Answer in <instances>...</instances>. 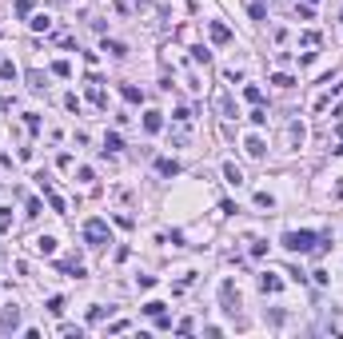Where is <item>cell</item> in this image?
Returning a JSON list of instances; mask_svg holds the SVG:
<instances>
[{
	"mask_svg": "<svg viewBox=\"0 0 343 339\" xmlns=\"http://www.w3.org/2000/svg\"><path fill=\"white\" fill-rule=\"evenodd\" d=\"M243 96H247V100H252V104H260V100H264V92H260V88L252 84V88H243Z\"/></svg>",
	"mask_w": 343,
	"mask_h": 339,
	"instance_id": "obj_15",
	"label": "cell"
},
{
	"mask_svg": "<svg viewBox=\"0 0 343 339\" xmlns=\"http://www.w3.org/2000/svg\"><path fill=\"white\" fill-rule=\"evenodd\" d=\"M335 200H343V183H335Z\"/></svg>",
	"mask_w": 343,
	"mask_h": 339,
	"instance_id": "obj_26",
	"label": "cell"
},
{
	"mask_svg": "<svg viewBox=\"0 0 343 339\" xmlns=\"http://www.w3.org/2000/svg\"><path fill=\"white\" fill-rule=\"evenodd\" d=\"M291 144H295V148L303 144V124H291Z\"/></svg>",
	"mask_w": 343,
	"mask_h": 339,
	"instance_id": "obj_22",
	"label": "cell"
},
{
	"mask_svg": "<svg viewBox=\"0 0 343 339\" xmlns=\"http://www.w3.org/2000/svg\"><path fill=\"white\" fill-rule=\"evenodd\" d=\"M48 24H52V20H48V16H44V12H40V16H36V20H32V28H36V32H48Z\"/></svg>",
	"mask_w": 343,
	"mask_h": 339,
	"instance_id": "obj_19",
	"label": "cell"
},
{
	"mask_svg": "<svg viewBox=\"0 0 343 339\" xmlns=\"http://www.w3.org/2000/svg\"><path fill=\"white\" fill-rule=\"evenodd\" d=\"M144 312H148V315H160V312H164V303H160V299H152V303H144Z\"/></svg>",
	"mask_w": 343,
	"mask_h": 339,
	"instance_id": "obj_20",
	"label": "cell"
},
{
	"mask_svg": "<svg viewBox=\"0 0 343 339\" xmlns=\"http://www.w3.org/2000/svg\"><path fill=\"white\" fill-rule=\"evenodd\" d=\"M279 287H284V284H279V275H271V271L260 275V291H264V295H275Z\"/></svg>",
	"mask_w": 343,
	"mask_h": 339,
	"instance_id": "obj_3",
	"label": "cell"
},
{
	"mask_svg": "<svg viewBox=\"0 0 343 339\" xmlns=\"http://www.w3.org/2000/svg\"><path fill=\"white\" fill-rule=\"evenodd\" d=\"M208 56H211V52H208L204 44H196V48H192V60H204V64H208Z\"/></svg>",
	"mask_w": 343,
	"mask_h": 339,
	"instance_id": "obj_21",
	"label": "cell"
},
{
	"mask_svg": "<svg viewBox=\"0 0 343 339\" xmlns=\"http://www.w3.org/2000/svg\"><path fill=\"white\" fill-rule=\"evenodd\" d=\"M16 323H20V307L12 303V307H4V315H0V327L8 331V327H16Z\"/></svg>",
	"mask_w": 343,
	"mask_h": 339,
	"instance_id": "obj_4",
	"label": "cell"
},
{
	"mask_svg": "<svg viewBox=\"0 0 343 339\" xmlns=\"http://www.w3.org/2000/svg\"><path fill=\"white\" fill-rule=\"evenodd\" d=\"M256 204H260V208H275V200H271L267 192H260V196H256Z\"/></svg>",
	"mask_w": 343,
	"mask_h": 339,
	"instance_id": "obj_25",
	"label": "cell"
},
{
	"mask_svg": "<svg viewBox=\"0 0 343 339\" xmlns=\"http://www.w3.org/2000/svg\"><path fill=\"white\" fill-rule=\"evenodd\" d=\"M156 172L160 176H180V164L176 160H156Z\"/></svg>",
	"mask_w": 343,
	"mask_h": 339,
	"instance_id": "obj_7",
	"label": "cell"
},
{
	"mask_svg": "<svg viewBox=\"0 0 343 339\" xmlns=\"http://www.w3.org/2000/svg\"><path fill=\"white\" fill-rule=\"evenodd\" d=\"M120 92H124V100H128V104H140V100H144V96H140V88H132V84H124Z\"/></svg>",
	"mask_w": 343,
	"mask_h": 339,
	"instance_id": "obj_10",
	"label": "cell"
},
{
	"mask_svg": "<svg viewBox=\"0 0 343 339\" xmlns=\"http://www.w3.org/2000/svg\"><path fill=\"white\" fill-rule=\"evenodd\" d=\"M0 76H4V80H16V68L8 64V60H4V64H0Z\"/></svg>",
	"mask_w": 343,
	"mask_h": 339,
	"instance_id": "obj_24",
	"label": "cell"
},
{
	"mask_svg": "<svg viewBox=\"0 0 343 339\" xmlns=\"http://www.w3.org/2000/svg\"><path fill=\"white\" fill-rule=\"evenodd\" d=\"M224 180H228V183H236V188H239V183H243V172H239L236 164H224Z\"/></svg>",
	"mask_w": 343,
	"mask_h": 339,
	"instance_id": "obj_8",
	"label": "cell"
},
{
	"mask_svg": "<svg viewBox=\"0 0 343 339\" xmlns=\"http://www.w3.org/2000/svg\"><path fill=\"white\" fill-rule=\"evenodd\" d=\"M88 100H92V104H108V100H104V92H100V84H92V88H88Z\"/></svg>",
	"mask_w": 343,
	"mask_h": 339,
	"instance_id": "obj_14",
	"label": "cell"
},
{
	"mask_svg": "<svg viewBox=\"0 0 343 339\" xmlns=\"http://www.w3.org/2000/svg\"><path fill=\"white\" fill-rule=\"evenodd\" d=\"M104 235H108V224H104V220H88V224H84V239L92 243V248H100Z\"/></svg>",
	"mask_w": 343,
	"mask_h": 339,
	"instance_id": "obj_2",
	"label": "cell"
},
{
	"mask_svg": "<svg viewBox=\"0 0 343 339\" xmlns=\"http://www.w3.org/2000/svg\"><path fill=\"white\" fill-rule=\"evenodd\" d=\"M307 4H319V0H307Z\"/></svg>",
	"mask_w": 343,
	"mask_h": 339,
	"instance_id": "obj_27",
	"label": "cell"
},
{
	"mask_svg": "<svg viewBox=\"0 0 343 339\" xmlns=\"http://www.w3.org/2000/svg\"><path fill=\"white\" fill-rule=\"evenodd\" d=\"M211 40H215V44H228V40H232V32H228L220 20H211Z\"/></svg>",
	"mask_w": 343,
	"mask_h": 339,
	"instance_id": "obj_5",
	"label": "cell"
},
{
	"mask_svg": "<svg viewBox=\"0 0 343 339\" xmlns=\"http://www.w3.org/2000/svg\"><path fill=\"white\" fill-rule=\"evenodd\" d=\"M279 243H284L288 252H299V256H303V252H311V248H316V232H288Z\"/></svg>",
	"mask_w": 343,
	"mask_h": 339,
	"instance_id": "obj_1",
	"label": "cell"
},
{
	"mask_svg": "<svg viewBox=\"0 0 343 339\" xmlns=\"http://www.w3.org/2000/svg\"><path fill=\"white\" fill-rule=\"evenodd\" d=\"M48 312H52V315H60V312H64V299L52 295V299H48Z\"/></svg>",
	"mask_w": 343,
	"mask_h": 339,
	"instance_id": "obj_17",
	"label": "cell"
},
{
	"mask_svg": "<svg viewBox=\"0 0 343 339\" xmlns=\"http://www.w3.org/2000/svg\"><path fill=\"white\" fill-rule=\"evenodd\" d=\"M252 124H256V128H264V124H267V112H264V108H256V112H252Z\"/></svg>",
	"mask_w": 343,
	"mask_h": 339,
	"instance_id": "obj_18",
	"label": "cell"
},
{
	"mask_svg": "<svg viewBox=\"0 0 343 339\" xmlns=\"http://www.w3.org/2000/svg\"><path fill=\"white\" fill-rule=\"evenodd\" d=\"M104 52H112V56H124V44H120V40H104Z\"/></svg>",
	"mask_w": 343,
	"mask_h": 339,
	"instance_id": "obj_16",
	"label": "cell"
},
{
	"mask_svg": "<svg viewBox=\"0 0 343 339\" xmlns=\"http://www.w3.org/2000/svg\"><path fill=\"white\" fill-rule=\"evenodd\" d=\"M271 84H275V88H291V84H295V76H288V72H275V76H271Z\"/></svg>",
	"mask_w": 343,
	"mask_h": 339,
	"instance_id": "obj_11",
	"label": "cell"
},
{
	"mask_svg": "<svg viewBox=\"0 0 343 339\" xmlns=\"http://www.w3.org/2000/svg\"><path fill=\"white\" fill-rule=\"evenodd\" d=\"M144 128H148V132H160V128H164L160 112H148V116H144Z\"/></svg>",
	"mask_w": 343,
	"mask_h": 339,
	"instance_id": "obj_9",
	"label": "cell"
},
{
	"mask_svg": "<svg viewBox=\"0 0 343 339\" xmlns=\"http://www.w3.org/2000/svg\"><path fill=\"white\" fill-rule=\"evenodd\" d=\"M104 148H108V152H120V148H124V144H120V136H116V132H112V136H108V140H104Z\"/></svg>",
	"mask_w": 343,
	"mask_h": 339,
	"instance_id": "obj_23",
	"label": "cell"
},
{
	"mask_svg": "<svg viewBox=\"0 0 343 339\" xmlns=\"http://www.w3.org/2000/svg\"><path fill=\"white\" fill-rule=\"evenodd\" d=\"M32 248H36L40 256H52V252H56V239H52V235H40V239L32 243Z\"/></svg>",
	"mask_w": 343,
	"mask_h": 339,
	"instance_id": "obj_6",
	"label": "cell"
},
{
	"mask_svg": "<svg viewBox=\"0 0 343 339\" xmlns=\"http://www.w3.org/2000/svg\"><path fill=\"white\" fill-rule=\"evenodd\" d=\"M247 152H252V156H264V140L260 136H247Z\"/></svg>",
	"mask_w": 343,
	"mask_h": 339,
	"instance_id": "obj_13",
	"label": "cell"
},
{
	"mask_svg": "<svg viewBox=\"0 0 343 339\" xmlns=\"http://www.w3.org/2000/svg\"><path fill=\"white\" fill-rule=\"evenodd\" d=\"M52 72H56V76H64V80H68V76H72V64H68V60H56V64H52Z\"/></svg>",
	"mask_w": 343,
	"mask_h": 339,
	"instance_id": "obj_12",
	"label": "cell"
}]
</instances>
